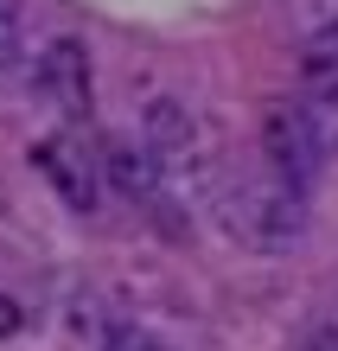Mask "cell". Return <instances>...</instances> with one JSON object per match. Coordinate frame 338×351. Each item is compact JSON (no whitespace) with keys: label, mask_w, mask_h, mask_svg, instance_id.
<instances>
[{"label":"cell","mask_w":338,"mask_h":351,"mask_svg":"<svg viewBox=\"0 0 338 351\" xmlns=\"http://www.w3.org/2000/svg\"><path fill=\"white\" fill-rule=\"evenodd\" d=\"M300 351H338V319H326V326H313V332L300 339Z\"/></svg>","instance_id":"8"},{"label":"cell","mask_w":338,"mask_h":351,"mask_svg":"<svg viewBox=\"0 0 338 351\" xmlns=\"http://www.w3.org/2000/svg\"><path fill=\"white\" fill-rule=\"evenodd\" d=\"M262 147H268L274 179H287L293 192H306L313 173H319V160H326V134H319V121H313V109L274 102L268 121H262Z\"/></svg>","instance_id":"2"},{"label":"cell","mask_w":338,"mask_h":351,"mask_svg":"<svg viewBox=\"0 0 338 351\" xmlns=\"http://www.w3.org/2000/svg\"><path fill=\"white\" fill-rule=\"evenodd\" d=\"M13 332H19V306L0 294V339H13Z\"/></svg>","instance_id":"9"},{"label":"cell","mask_w":338,"mask_h":351,"mask_svg":"<svg viewBox=\"0 0 338 351\" xmlns=\"http://www.w3.org/2000/svg\"><path fill=\"white\" fill-rule=\"evenodd\" d=\"M102 351H166L154 332H141V326H115V332H109V345H102Z\"/></svg>","instance_id":"7"},{"label":"cell","mask_w":338,"mask_h":351,"mask_svg":"<svg viewBox=\"0 0 338 351\" xmlns=\"http://www.w3.org/2000/svg\"><path fill=\"white\" fill-rule=\"evenodd\" d=\"M7 64H13V26L0 19V71H7Z\"/></svg>","instance_id":"10"},{"label":"cell","mask_w":338,"mask_h":351,"mask_svg":"<svg viewBox=\"0 0 338 351\" xmlns=\"http://www.w3.org/2000/svg\"><path fill=\"white\" fill-rule=\"evenodd\" d=\"M0 19H7V26H13V0H0Z\"/></svg>","instance_id":"11"},{"label":"cell","mask_w":338,"mask_h":351,"mask_svg":"<svg viewBox=\"0 0 338 351\" xmlns=\"http://www.w3.org/2000/svg\"><path fill=\"white\" fill-rule=\"evenodd\" d=\"M32 167L51 179V192L71 204V211H90L96 204V167H90V147L77 134H45L32 147Z\"/></svg>","instance_id":"3"},{"label":"cell","mask_w":338,"mask_h":351,"mask_svg":"<svg viewBox=\"0 0 338 351\" xmlns=\"http://www.w3.org/2000/svg\"><path fill=\"white\" fill-rule=\"evenodd\" d=\"M102 173L121 198H154L160 192V154L154 147H134V141H109L102 147Z\"/></svg>","instance_id":"5"},{"label":"cell","mask_w":338,"mask_h":351,"mask_svg":"<svg viewBox=\"0 0 338 351\" xmlns=\"http://www.w3.org/2000/svg\"><path fill=\"white\" fill-rule=\"evenodd\" d=\"M300 77L313 90H338V26H319L300 45Z\"/></svg>","instance_id":"6"},{"label":"cell","mask_w":338,"mask_h":351,"mask_svg":"<svg viewBox=\"0 0 338 351\" xmlns=\"http://www.w3.org/2000/svg\"><path fill=\"white\" fill-rule=\"evenodd\" d=\"M32 90L58 102L64 115H83L90 109V51L77 38H58V45L38 51V71H32Z\"/></svg>","instance_id":"4"},{"label":"cell","mask_w":338,"mask_h":351,"mask_svg":"<svg viewBox=\"0 0 338 351\" xmlns=\"http://www.w3.org/2000/svg\"><path fill=\"white\" fill-rule=\"evenodd\" d=\"M230 230L256 250H287L293 237L306 230V204L287 179H268V185H243L237 204H230Z\"/></svg>","instance_id":"1"}]
</instances>
